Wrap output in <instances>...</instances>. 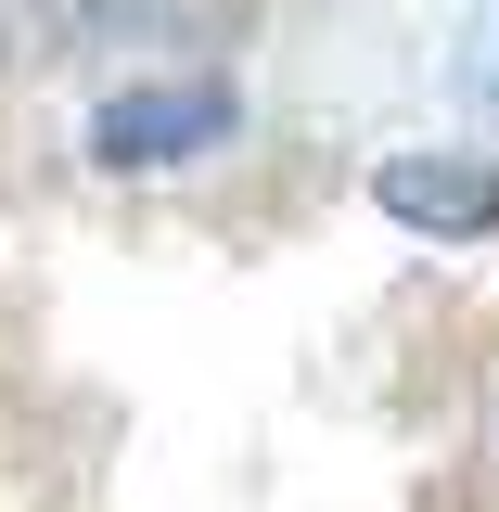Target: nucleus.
Here are the masks:
<instances>
[{
    "instance_id": "obj_1",
    "label": "nucleus",
    "mask_w": 499,
    "mask_h": 512,
    "mask_svg": "<svg viewBox=\"0 0 499 512\" xmlns=\"http://www.w3.org/2000/svg\"><path fill=\"white\" fill-rule=\"evenodd\" d=\"M231 141V90L218 77H167V90H116L90 116V167H180Z\"/></svg>"
},
{
    "instance_id": "obj_2",
    "label": "nucleus",
    "mask_w": 499,
    "mask_h": 512,
    "mask_svg": "<svg viewBox=\"0 0 499 512\" xmlns=\"http://www.w3.org/2000/svg\"><path fill=\"white\" fill-rule=\"evenodd\" d=\"M372 205L410 218V231H436V244H487L499 231V154H384Z\"/></svg>"
}]
</instances>
